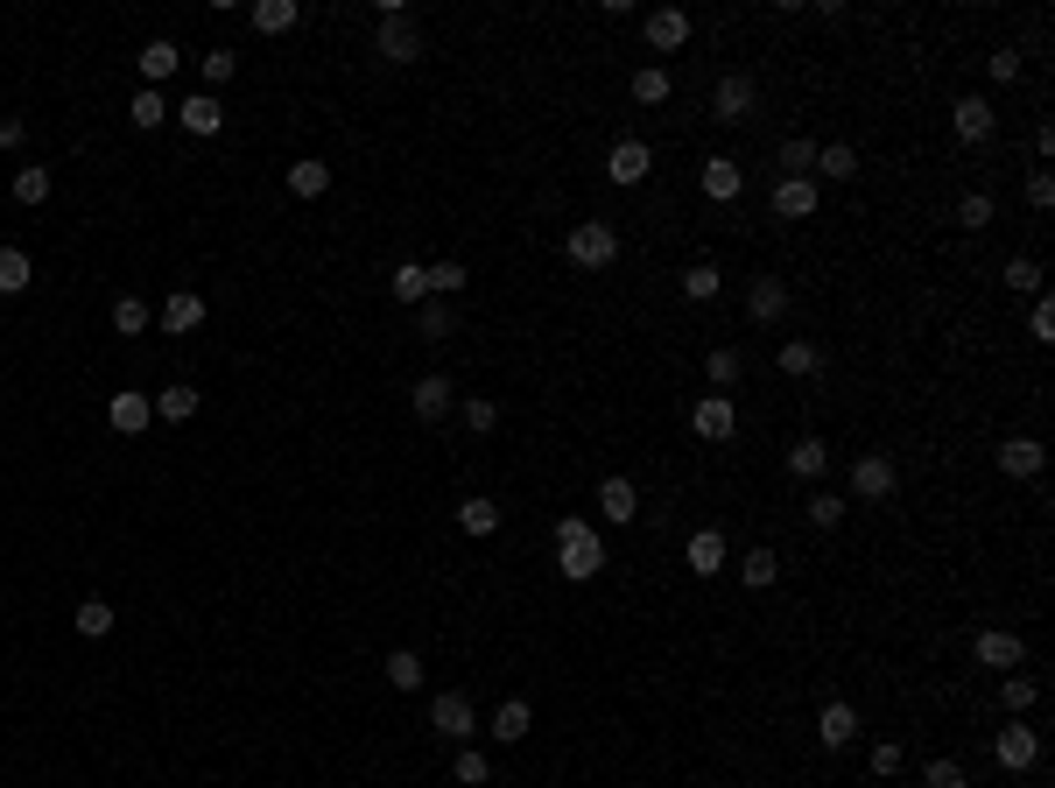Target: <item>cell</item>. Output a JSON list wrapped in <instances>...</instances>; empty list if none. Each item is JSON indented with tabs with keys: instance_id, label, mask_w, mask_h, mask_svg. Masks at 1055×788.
<instances>
[{
	"instance_id": "obj_35",
	"label": "cell",
	"mask_w": 1055,
	"mask_h": 788,
	"mask_svg": "<svg viewBox=\"0 0 1055 788\" xmlns=\"http://www.w3.org/2000/svg\"><path fill=\"white\" fill-rule=\"evenodd\" d=\"M457 528H465V535H493V528H500V500H465V507H457Z\"/></svg>"
},
{
	"instance_id": "obj_29",
	"label": "cell",
	"mask_w": 1055,
	"mask_h": 788,
	"mask_svg": "<svg viewBox=\"0 0 1055 788\" xmlns=\"http://www.w3.org/2000/svg\"><path fill=\"white\" fill-rule=\"evenodd\" d=\"M35 282V261L22 254V246H0V296H22Z\"/></svg>"
},
{
	"instance_id": "obj_3",
	"label": "cell",
	"mask_w": 1055,
	"mask_h": 788,
	"mask_svg": "<svg viewBox=\"0 0 1055 788\" xmlns=\"http://www.w3.org/2000/svg\"><path fill=\"white\" fill-rule=\"evenodd\" d=\"M950 127H957V148H985L992 134H1000V113H992L985 92H964V99L950 106Z\"/></svg>"
},
{
	"instance_id": "obj_49",
	"label": "cell",
	"mask_w": 1055,
	"mask_h": 788,
	"mask_svg": "<svg viewBox=\"0 0 1055 788\" xmlns=\"http://www.w3.org/2000/svg\"><path fill=\"white\" fill-rule=\"evenodd\" d=\"M457 290H465V261H430V296L451 303Z\"/></svg>"
},
{
	"instance_id": "obj_1",
	"label": "cell",
	"mask_w": 1055,
	"mask_h": 788,
	"mask_svg": "<svg viewBox=\"0 0 1055 788\" xmlns=\"http://www.w3.org/2000/svg\"><path fill=\"white\" fill-rule=\"evenodd\" d=\"M556 570H563L570 585H591V578L605 570V543H599V528L578 522V514H570L563 528H556Z\"/></svg>"
},
{
	"instance_id": "obj_38",
	"label": "cell",
	"mask_w": 1055,
	"mask_h": 788,
	"mask_svg": "<svg viewBox=\"0 0 1055 788\" xmlns=\"http://www.w3.org/2000/svg\"><path fill=\"white\" fill-rule=\"evenodd\" d=\"M71 620H78L85 641H106V633H113V606H106V599H85L78 612H71Z\"/></svg>"
},
{
	"instance_id": "obj_34",
	"label": "cell",
	"mask_w": 1055,
	"mask_h": 788,
	"mask_svg": "<svg viewBox=\"0 0 1055 788\" xmlns=\"http://www.w3.org/2000/svg\"><path fill=\"white\" fill-rule=\"evenodd\" d=\"M451 775H457V788H486L493 781V760L478 754V746H457V760H451Z\"/></svg>"
},
{
	"instance_id": "obj_21",
	"label": "cell",
	"mask_w": 1055,
	"mask_h": 788,
	"mask_svg": "<svg viewBox=\"0 0 1055 788\" xmlns=\"http://www.w3.org/2000/svg\"><path fill=\"white\" fill-rule=\"evenodd\" d=\"M781 374H789V380H816L823 374V345L816 338H781Z\"/></svg>"
},
{
	"instance_id": "obj_15",
	"label": "cell",
	"mask_w": 1055,
	"mask_h": 788,
	"mask_svg": "<svg viewBox=\"0 0 1055 788\" xmlns=\"http://www.w3.org/2000/svg\"><path fill=\"white\" fill-rule=\"evenodd\" d=\"M683 43H689V14L683 8H655V14H647V50H655V56L683 50Z\"/></svg>"
},
{
	"instance_id": "obj_42",
	"label": "cell",
	"mask_w": 1055,
	"mask_h": 788,
	"mask_svg": "<svg viewBox=\"0 0 1055 788\" xmlns=\"http://www.w3.org/2000/svg\"><path fill=\"white\" fill-rule=\"evenodd\" d=\"M415 332H422V338H451V303H444V296L415 303Z\"/></svg>"
},
{
	"instance_id": "obj_51",
	"label": "cell",
	"mask_w": 1055,
	"mask_h": 788,
	"mask_svg": "<svg viewBox=\"0 0 1055 788\" xmlns=\"http://www.w3.org/2000/svg\"><path fill=\"white\" fill-rule=\"evenodd\" d=\"M922 788H971V775H964L957 760H929V767H922Z\"/></svg>"
},
{
	"instance_id": "obj_4",
	"label": "cell",
	"mask_w": 1055,
	"mask_h": 788,
	"mask_svg": "<svg viewBox=\"0 0 1055 788\" xmlns=\"http://www.w3.org/2000/svg\"><path fill=\"white\" fill-rule=\"evenodd\" d=\"M753 106H760V85H753V71H725L718 78V92H711V120H753Z\"/></svg>"
},
{
	"instance_id": "obj_23",
	"label": "cell",
	"mask_w": 1055,
	"mask_h": 788,
	"mask_svg": "<svg viewBox=\"0 0 1055 788\" xmlns=\"http://www.w3.org/2000/svg\"><path fill=\"white\" fill-rule=\"evenodd\" d=\"M739 190H746V169H739L732 156H711V162H704V198L725 204V198H739Z\"/></svg>"
},
{
	"instance_id": "obj_44",
	"label": "cell",
	"mask_w": 1055,
	"mask_h": 788,
	"mask_svg": "<svg viewBox=\"0 0 1055 788\" xmlns=\"http://www.w3.org/2000/svg\"><path fill=\"white\" fill-rule=\"evenodd\" d=\"M633 99H641V106H662V99H668V71H662V64H641V71H633Z\"/></svg>"
},
{
	"instance_id": "obj_24",
	"label": "cell",
	"mask_w": 1055,
	"mask_h": 788,
	"mask_svg": "<svg viewBox=\"0 0 1055 788\" xmlns=\"http://www.w3.org/2000/svg\"><path fill=\"white\" fill-rule=\"evenodd\" d=\"M331 190V162H317V156H303V162H289V198H324Z\"/></svg>"
},
{
	"instance_id": "obj_39",
	"label": "cell",
	"mask_w": 1055,
	"mask_h": 788,
	"mask_svg": "<svg viewBox=\"0 0 1055 788\" xmlns=\"http://www.w3.org/2000/svg\"><path fill=\"white\" fill-rule=\"evenodd\" d=\"M810 169H816V141L789 134V141H781V177H810Z\"/></svg>"
},
{
	"instance_id": "obj_27",
	"label": "cell",
	"mask_w": 1055,
	"mask_h": 788,
	"mask_svg": "<svg viewBox=\"0 0 1055 788\" xmlns=\"http://www.w3.org/2000/svg\"><path fill=\"white\" fill-rule=\"evenodd\" d=\"M296 22H303L296 0H254V29H261V35H289Z\"/></svg>"
},
{
	"instance_id": "obj_13",
	"label": "cell",
	"mask_w": 1055,
	"mask_h": 788,
	"mask_svg": "<svg viewBox=\"0 0 1055 788\" xmlns=\"http://www.w3.org/2000/svg\"><path fill=\"white\" fill-rule=\"evenodd\" d=\"M683 564L697 570V578H718V570L732 564V543H725L718 528H697V535H689V549H683Z\"/></svg>"
},
{
	"instance_id": "obj_22",
	"label": "cell",
	"mask_w": 1055,
	"mask_h": 788,
	"mask_svg": "<svg viewBox=\"0 0 1055 788\" xmlns=\"http://www.w3.org/2000/svg\"><path fill=\"white\" fill-rule=\"evenodd\" d=\"M774 211L781 219H810L816 211V177H781L774 183Z\"/></svg>"
},
{
	"instance_id": "obj_20",
	"label": "cell",
	"mask_w": 1055,
	"mask_h": 788,
	"mask_svg": "<svg viewBox=\"0 0 1055 788\" xmlns=\"http://www.w3.org/2000/svg\"><path fill=\"white\" fill-rule=\"evenodd\" d=\"M177 120H183L190 134H219V127H225V106H219V92H190V99L177 106Z\"/></svg>"
},
{
	"instance_id": "obj_18",
	"label": "cell",
	"mask_w": 1055,
	"mask_h": 788,
	"mask_svg": "<svg viewBox=\"0 0 1055 788\" xmlns=\"http://www.w3.org/2000/svg\"><path fill=\"white\" fill-rule=\"evenodd\" d=\"M106 416H113V430H120V437H141L148 422H156V395H113Z\"/></svg>"
},
{
	"instance_id": "obj_31",
	"label": "cell",
	"mask_w": 1055,
	"mask_h": 788,
	"mask_svg": "<svg viewBox=\"0 0 1055 788\" xmlns=\"http://www.w3.org/2000/svg\"><path fill=\"white\" fill-rule=\"evenodd\" d=\"M789 472H795V479H823V472H831V444H816V437H802V444L789 451Z\"/></svg>"
},
{
	"instance_id": "obj_52",
	"label": "cell",
	"mask_w": 1055,
	"mask_h": 788,
	"mask_svg": "<svg viewBox=\"0 0 1055 788\" xmlns=\"http://www.w3.org/2000/svg\"><path fill=\"white\" fill-rule=\"evenodd\" d=\"M1006 282H1013V290H1021V296H1034V290H1042V261L1013 254V261H1006Z\"/></svg>"
},
{
	"instance_id": "obj_47",
	"label": "cell",
	"mask_w": 1055,
	"mask_h": 788,
	"mask_svg": "<svg viewBox=\"0 0 1055 788\" xmlns=\"http://www.w3.org/2000/svg\"><path fill=\"white\" fill-rule=\"evenodd\" d=\"M1034 697H1042V683H1034V676H1006V683H1000V704L1013 711V718L1034 711Z\"/></svg>"
},
{
	"instance_id": "obj_55",
	"label": "cell",
	"mask_w": 1055,
	"mask_h": 788,
	"mask_svg": "<svg viewBox=\"0 0 1055 788\" xmlns=\"http://www.w3.org/2000/svg\"><path fill=\"white\" fill-rule=\"evenodd\" d=\"M1027 204H1034V211L1055 204V177H1048V169H1034V177H1027Z\"/></svg>"
},
{
	"instance_id": "obj_14",
	"label": "cell",
	"mask_w": 1055,
	"mask_h": 788,
	"mask_svg": "<svg viewBox=\"0 0 1055 788\" xmlns=\"http://www.w3.org/2000/svg\"><path fill=\"white\" fill-rule=\"evenodd\" d=\"M451 395H457L451 374H422L415 388H409V409H415L422 422H444V416H451Z\"/></svg>"
},
{
	"instance_id": "obj_30",
	"label": "cell",
	"mask_w": 1055,
	"mask_h": 788,
	"mask_svg": "<svg viewBox=\"0 0 1055 788\" xmlns=\"http://www.w3.org/2000/svg\"><path fill=\"white\" fill-rule=\"evenodd\" d=\"M394 303H409V311H415V303H430V267H422V261H401L394 267Z\"/></svg>"
},
{
	"instance_id": "obj_59",
	"label": "cell",
	"mask_w": 1055,
	"mask_h": 788,
	"mask_svg": "<svg viewBox=\"0 0 1055 788\" xmlns=\"http://www.w3.org/2000/svg\"><path fill=\"white\" fill-rule=\"evenodd\" d=\"M29 141V120H0V148H22Z\"/></svg>"
},
{
	"instance_id": "obj_17",
	"label": "cell",
	"mask_w": 1055,
	"mask_h": 788,
	"mask_svg": "<svg viewBox=\"0 0 1055 788\" xmlns=\"http://www.w3.org/2000/svg\"><path fill=\"white\" fill-rule=\"evenodd\" d=\"M599 514L612 528H626L633 514H641V493H633V479H599Z\"/></svg>"
},
{
	"instance_id": "obj_37",
	"label": "cell",
	"mask_w": 1055,
	"mask_h": 788,
	"mask_svg": "<svg viewBox=\"0 0 1055 788\" xmlns=\"http://www.w3.org/2000/svg\"><path fill=\"white\" fill-rule=\"evenodd\" d=\"M127 120H134V127H162V120H169V99H162L156 85H141V92H134V106H127Z\"/></svg>"
},
{
	"instance_id": "obj_56",
	"label": "cell",
	"mask_w": 1055,
	"mask_h": 788,
	"mask_svg": "<svg viewBox=\"0 0 1055 788\" xmlns=\"http://www.w3.org/2000/svg\"><path fill=\"white\" fill-rule=\"evenodd\" d=\"M873 775H900V746H894V739L873 746Z\"/></svg>"
},
{
	"instance_id": "obj_40",
	"label": "cell",
	"mask_w": 1055,
	"mask_h": 788,
	"mask_svg": "<svg viewBox=\"0 0 1055 788\" xmlns=\"http://www.w3.org/2000/svg\"><path fill=\"white\" fill-rule=\"evenodd\" d=\"M957 225H964V233H985V225H992V198H985V190H964V198H957Z\"/></svg>"
},
{
	"instance_id": "obj_33",
	"label": "cell",
	"mask_w": 1055,
	"mask_h": 788,
	"mask_svg": "<svg viewBox=\"0 0 1055 788\" xmlns=\"http://www.w3.org/2000/svg\"><path fill=\"white\" fill-rule=\"evenodd\" d=\"M816 169H823V177H837V183H852V177H858V148H852V141L816 148Z\"/></svg>"
},
{
	"instance_id": "obj_45",
	"label": "cell",
	"mask_w": 1055,
	"mask_h": 788,
	"mask_svg": "<svg viewBox=\"0 0 1055 788\" xmlns=\"http://www.w3.org/2000/svg\"><path fill=\"white\" fill-rule=\"evenodd\" d=\"M388 683L394 690H422V655H415V648H394V655H388Z\"/></svg>"
},
{
	"instance_id": "obj_12",
	"label": "cell",
	"mask_w": 1055,
	"mask_h": 788,
	"mask_svg": "<svg viewBox=\"0 0 1055 788\" xmlns=\"http://www.w3.org/2000/svg\"><path fill=\"white\" fill-rule=\"evenodd\" d=\"M746 317H753V324H781V317H789V282H781V275H753V290H746Z\"/></svg>"
},
{
	"instance_id": "obj_8",
	"label": "cell",
	"mask_w": 1055,
	"mask_h": 788,
	"mask_svg": "<svg viewBox=\"0 0 1055 788\" xmlns=\"http://www.w3.org/2000/svg\"><path fill=\"white\" fill-rule=\"evenodd\" d=\"M992 760H1000V767H1006V775H1027V767H1034V760H1042V733H1027V725H1021V718H1013V725H1006V733H1000V739H992Z\"/></svg>"
},
{
	"instance_id": "obj_46",
	"label": "cell",
	"mask_w": 1055,
	"mask_h": 788,
	"mask_svg": "<svg viewBox=\"0 0 1055 788\" xmlns=\"http://www.w3.org/2000/svg\"><path fill=\"white\" fill-rule=\"evenodd\" d=\"M704 374H711V380H718V388H732V380L746 374V353H739V345H718V353H711V359H704Z\"/></svg>"
},
{
	"instance_id": "obj_58",
	"label": "cell",
	"mask_w": 1055,
	"mask_h": 788,
	"mask_svg": "<svg viewBox=\"0 0 1055 788\" xmlns=\"http://www.w3.org/2000/svg\"><path fill=\"white\" fill-rule=\"evenodd\" d=\"M1034 338H1042V345L1055 338V303H1048V296H1042V303H1034Z\"/></svg>"
},
{
	"instance_id": "obj_53",
	"label": "cell",
	"mask_w": 1055,
	"mask_h": 788,
	"mask_svg": "<svg viewBox=\"0 0 1055 788\" xmlns=\"http://www.w3.org/2000/svg\"><path fill=\"white\" fill-rule=\"evenodd\" d=\"M810 522L816 528H837L844 522V493H810Z\"/></svg>"
},
{
	"instance_id": "obj_6",
	"label": "cell",
	"mask_w": 1055,
	"mask_h": 788,
	"mask_svg": "<svg viewBox=\"0 0 1055 788\" xmlns=\"http://www.w3.org/2000/svg\"><path fill=\"white\" fill-rule=\"evenodd\" d=\"M430 725H436V733H444L451 746H465V739L478 733V711H472V697H465V690H444V697L430 704Z\"/></svg>"
},
{
	"instance_id": "obj_26",
	"label": "cell",
	"mask_w": 1055,
	"mask_h": 788,
	"mask_svg": "<svg viewBox=\"0 0 1055 788\" xmlns=\"http://www.w3.org/2000/svg\"><path fill=\"white\" fill-rule=\"evenodd\" d=\"M198 324H204V296L198 290H177L162 303V332H198Z\"/></svg>"
},
{
	"instance_id": "obj_9",
	"label": "cell",
	"mask_w": 1055,
	"mask_h": 788,
	"mask_svg": "<svg viewBox=\"0 0 1055 788\" xmlns=\"http://www.w3.org/2000/svg\"><path fill=\"white\" fill-rule=\"evenodd\" d=\"M894 486H900V472H894L887 451H873V458L852 465V500H894Z\"/></svg>"
},
{
	"instance_id": "obj_5",
	"label": "cell",
	"mask_w": 1055,
	"mask_h": 788,
	"mask_svg": "<svg viewBox=\"0 0 1055 788\" xmlns=\"http://www.w3.org/2000/svg\"><path fill=\"white\" fill-rule=\"evenodd\" d=\"M647 169H655V148H647L641 134H620V141H612V156H605V177L620 183V190H633V183H647Z\"/></svg>"
},
{
	"instance_id": "obj_32",
	"label": "cell",
	"mask_w": 1055,
	"mask_h": 788,
	"mask_svg": "<svg viewBox=\"0 0 1055 788\" xmlns=\"http://www.w3.org/2000/svg\"><path fill=\"white\" fill-rule=\"evenodd\" d=\"M739 578L753 585V591H767V585L781 578V556H774V549H746V556H739Z\"/></svg>"
},
{
	"instance_id": "obj_16",
	"label": "cell",
	"mask_w": 1055,
	"mask_h": 788,
	"mask_svg": "<svg viewBox=\"0 0 1055 788\" xmlns=\"http://www.w3.org/2000/svg\"><path fill=\"white\" fill-rule=\"evenodd\" d=\"M1042 465H1048L1042 437H1006V444H1000V472H1006V479H1034Z\"/></svg>"
},
{
	"instance_id": "obj_19",
	"label": "cell",
	"mask_w": 1055,
	"mask_h": 788,
	"mask_svg": "<svg viewBox=\"0 0 1055 788\" xmlns=\"http://www.w3.org/2000/svg\"><path fill=\"white\" fill-rule=\"evenodd\" d=\"M816 739L831 746V754H844V746L858 739V711H852V704H823V718H816Z\"/></svg>"
},
{
	"instance_id": "obj_41",
	"label": "cell",
	"mask_w": 1055,
	"mask_h": 788,
	"mask_svg": "<svg viewBox=\"0 0 1055 788\" xmlns=\"http://www.w3.org/2000/svg\"><path fill=\"white\" fill-rule=\"evenodd\" d=\"M148 317H156V311H148L141 296H120V303H113V332H127V338H141Z\"/></svg>"
},
{
	"instance_id": "obj_25",
	"label": "cell",
	"mask_w": 1055,
	"mask_h": 788,
	"mask_svg": "<svg viewBox=\"0 0 1055 788\" xmlns=\"http://www.w3.org/2000/svg\"><path fill=\"white\" fill-rule=\"evenodd\" d=\"M177 64H183V56H177V43H169V35H156V43L141 50V78L156 85V92H162L169 78H177Z\"/></svg>"
},
{
	"instance_id": "obj_2",
	"label": "cell",
	"mask_w": 1055,
	"mask_h": 788,
	"mask_svg": "<svg viewBox=\"0 0 1055 788\" xmlns=\"http://www.w3.org/2000/svg\"><path fill=\"white\" fill-rule=\"evenodd\" d=\"M563 254H570V267H612V261H620V225H605V219L570 225Z\"/></svg>"
},
{
	"instance_id": "obj_36",
	"label": "cell",
	"mask_w": 1055,
	"mask_h": 788,
	"mask_svg": "<svg viewBox=\"0 0 1055 788\" xmlns=\"http://www.w3.org/2000/svg\"><path fill=\"white\" fill-rule=\"evenodd\" d=\"M718 290H725V275H718V267H711V261H697V267H683V296H689V303H711Z\"/></svg>"
},
{
	"instance_id": "obj_50",
	"label": "cell",
	"mask_w": 1055,
	"mask_h": 788,
	"mask_svg": "<svg viewBox=\"0 0 1055 788\" xmlns=\"http://www.w3.org/2000/svg\"><path fill=\"white\" fill-rule=\"evenodd\" d=\"M233 71H240V56H233V50H204V92H219L225 78H233Z\"/></svg>"
},
{
	"instance_id": "obj_43",
	"label": "cell",
	"mask_w": 1055,
	"mask_h": 788,
	"mask_svg": "<svg viewBox=\"0 0 1055 788\" xmlns=\"http://www.w3.org/2000/svg\"><path fill=\"white\" fill-rule=\"evenodd\" d=\"M156 416L162 422H190V416H198V388H162L156 395Z\"/></svg>"
},
{
	"instance_id": "obj_10",
	"label": "cell",
	"mask_w": 1055,
	"mask_h": 788,
	"mask_svg": "<svg viewBox=\"0 0 1055 788\" xmlns=\"http://www.w3.org/2000/svg\"><path fill=\"white\" fill-rule=\"evenodd\" d=\"M971 655H978V669H1021L1027 662V641H1021V633H1006V627H985L971 641Z\"/></svg>"
},
{
	"instance_id": "obj_28",
	"label": "cell",
	"mask_w": 1055,
	"mask_h": 788,
	"mask_svg": "<svg viewBox=\"0 0 1055 788\" xmlns=\"http://www.w3.org/2000/svg\"><path fill=\"white\" fill-rule=\"evenodd\" d=\"M528 725H535V711H528V697H507L500 711H493V739H528Z\"/></svg>"
},
{
	"instance_id": "obj_11",
	"label": "cell",
	"mask_w": 1055,
	"mask_h": 788,
	"mask_svg": "<svg viewBox=\"0 0 1055 788\" xmlns=\"http://www.w3.org/2000/svg\"><path fill=\"white\" fill-rule=\"evenodd\" d=\"M380 56H388V64H415V56H422V29L409 22V8L380 14Z\"/></svg>"
},
{
	"instance_id": "obj_54",
	"label": "cell",
	"mask_w": 1055,
	"mask_h": 788,
	"mask_svg": "<svg viewBox=\"0 0 1055 788\" xmlns=\"http://www.w3.org/2000/svg\"><path fill=\"white\" fill-rule=\"evenodd\" d=\"M14 198H22V204H43V198H50V169H22V177H14Z\"/></svg>"
},
{
	"instance_id": "obj_7",
	"label": "cell",
	"mask_w": 1055,
	"mask_h": 788,
	"mask_svg": "<svg viewBox=\"0 0 1055 788\" xmlns=\"http://www.w3.org/2000/svg\"><path fill=\"white\" fill-rule=\"evenodd\" d=\"M689 430H697L704 444H732V430H739V409H732V395H704L697 409H689Z\"/></svg>"
},
{
	"instance_id": "obj_48",
	"label": "cell",
	"mask_w": 1055,
	"mask_h": 788,
	"mask_svg": "<svg viewBox=\"0 0 1055 788\" xmlns=\"http://www.w3.org/2000/svg\"><path fill=\"white\" fill-rule=\"evenodd\" d=\"M465 430H472V437H493V430H500V401L472 395V401H465Z\"/></svg>"
},
{
	"instance_id": "obj_57",
	"label": "cell",
	"mask_w": 1055,
	"mask_h": 788,
	"mask_svg": "<svg viewBox=\"0 0 1055 788\" xmlns=\"http://www.w3.org/2000/svg\"><path fill=\"white\" fill-rule=\"evenodd\" d=\"M992 78H1000V85L1021 78V50H1000V56H992Z\"/></svg>"
}]
</instances>
